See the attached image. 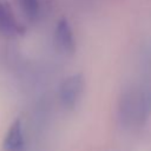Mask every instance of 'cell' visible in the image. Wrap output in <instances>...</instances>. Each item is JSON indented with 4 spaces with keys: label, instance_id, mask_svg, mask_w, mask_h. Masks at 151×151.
I'll return each instance as SVG.
<instances>
[{
    "label": "cell",
    "instance_id": "5",
    "mask_svg": "<svg viewBox=\"0 0 151 151\" xmlns=\"http://www.w3.org/2000/svg\"><path fill=\"white\" fill-rule=\"evenodd\" d=\"M54 41L58 50L65 54H72L74 52V38L72 29L66 20H60L55 26Z\"/></svg>",
    "mask_w": 151,
    "mask_h": 151
},
{
    "label": "cell",
    "instance_id": "4",
    "mask_svg": "<svg viewBox=\"0 0 151 151\" xmlns=\"http://www.w3.org/2000/svg\"><path fill=\"white\" fill-rule=\"evenodd\" d=\"M21 31L22 28L17 21V18L7 0H0V33L12 37L21 33Z\"/></svg>",
    "mask_w": 151,
    "mask_h": 151
},
{
    "label": "cell",
    "instance_id": "2",
    "mask_svg": "<svg viewBox=\"0 0 151 151\" xmlns=\"http://www.w3.org/2000/svg\"><path fill=\"white\" fill-rule=\"evenodd\" d=\"M84 87V80L80 74H73L68 78H66L59 90V98L60 103L65 109H73L83 92Z\"/></svg>",
    "mask_w": 151,
    "mask_h": 151
},
{
    "label": "cell",
    "instance_id": "6",
    "mask_svg": "<svg viewBox=\"0 0 151 151\" xmlns=\"http://www.w3.org/2000/svg\"><path fill=\"white\" fill-rule=\"evenodd\" d=\"M22 14L31 21H35L41 13L40 0H17Z\"/></svg>",
    "mask_w": 151,
    "mask_h": 151
},
{
    "label": "cell",
    "instance_id": "3",
    "mask_svg": "<svg viewBox=\"0 0 151 151\" xmlns=\"http://www.w3.org/2000/svg\"><path fill=\"white\" fill-rule=\"evenodd\" d=\"M26 142L20 118L13 120L2 140V151H25Z\"/></svg>",
    "mask_w": 151,
    "mask_h": 151
},
{
    "label": "cell",
    "instance_id": "1",
    "mask_svg": "<svg viewBox=\"0 0 151 151\" xmlns=\"http://www.w3.org/2000/svg\"><path fill=\"white\" fill-rule=\"evenodd\" d=\"M151 113V93L146 88H134L122 97L119 116L124 124H144Z\"/></svg>",
    "mask_w": 151,
    "mask_h": 151
}]
</instances>
